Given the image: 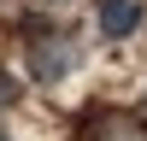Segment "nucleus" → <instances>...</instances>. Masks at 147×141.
<instances>
[{
	"instance_id": "1",
	"label": "nucleus",
	"mask_w": 147,
	"mask_h": 141,
	"mask_svg": "<svg viewBox=\"0 0 147 141\" xmlns=\"http://www.w3.org/2000/svg\"><path fill=\"white\" fill-rule=\"evenodd\" d=\"M77 70V47H71V35H35L30 41V77L35 82H59Z\"/></svg>"
},
{
	"instance_id": "2",
	"label": "nucleus",
	"mask_w": 147,
	"mask_h": 141,
	"mask_svg": "<svg viewBox=\"0 0 147 141\" xmlns=\"http://www.w3.org/2000/svg\"><path fill=\"white\" fill-rule=\"evenodd\" d=\"M94 23H100V35H106V41H124V35L141 23V0H100Z\"/></svg>"
},
{
	"instance_id": "3",
	"label": "nucleus",
	"mask_w": 147,
	"mask_h": 141,
	"mask_svg": "<svg viewBox=\"0 0 147 141\" xmlns=\"http://www.w3.org/2000/svg\"><path fill=\"white\" fill-rule=\"evenodd\" d=\"M12 100H18V82H12V77H6V70H0V112H6V106H12Z\"/></svg>"
},
{
	"instance_id": "4",
	"label": "nucleus",
	"mask_w": 147,
	"mask_h": 141,
	"mask_svg": "<svg viewBox=\"0 0 147 141\" xmlns=\"http://www.w3.org/2000/svg\"><path fill=\"white\" fill-rule=\"evenodd\" d=\"M47 6H59V0H47Z\"/></svg>"
},
{
	"instance_id": "5",
	"label": "nucleus",
	"mask_w": 147,
	"mask_h": 141,
	"mask_svg": "<svg viewBox=\"0 0 147 141\" xmlns=\"http://www.w3.org/2000/svg\"><path fill=\"white\" fill-rule=\"evenodd\" d=\"M0 141H12V135H0Z\"/></svg>"
}]
</instances>
